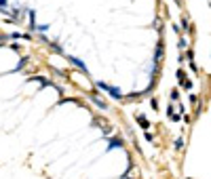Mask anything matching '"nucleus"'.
<instances>
[{
  "mask_svg": "<svg viewBox=\"0 0 211 179\" xmlns=\"http://www.w3.org/2000/svg\"><path fill=\"white\" fill-rule=\"evenodd\" d=\"M0 6H6V0H0Z\"/></svg>",
  "mask_w": 211,
  "mask_h": 179,
  "instance_id": "obj_1",
  "label": "nucleus"
}]
</instances>
